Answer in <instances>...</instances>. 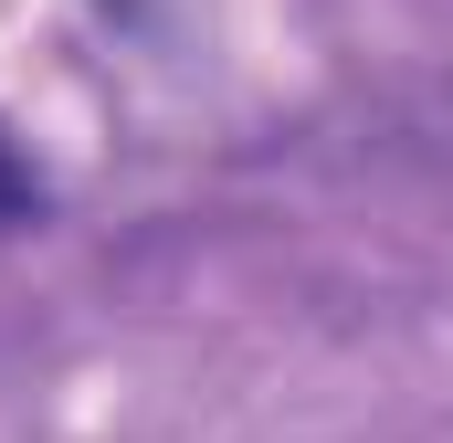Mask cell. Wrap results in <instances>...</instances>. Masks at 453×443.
<instances>
[{"label": "cell", "mask_w": 453, "mask_h": 443, "mask_svg": "<svg viewBox=\"0 0 453 443\" xmlns=\"http://www.w3.org/2000/svg\"><path fill=\"white\" fill-rule=\"evenodd\" d=\"M32 212H42V180H32V159L0 137V232H11V222H32Z\"/></svg>", "instance_id": "cell-1"}]
</instances>
